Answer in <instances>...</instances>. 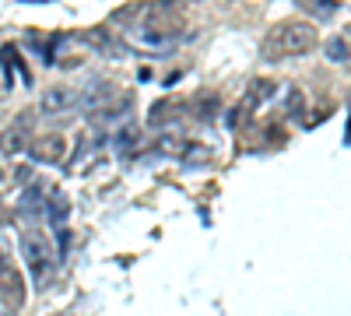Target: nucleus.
<instances>
[{
	"label": "nucleus",
	"instance_id": "13",
	"mask_svg": "<svg viewBox=\"0 0 351 316\" xmlns=\"http://www.w3.org/2000/svg\"><path fill=\"white\" fill-rule=\"evenodd\" d=\"M137 137H141V130H137V127L120 130V148H123V151H127V148H134V145H137Z\"/></svg>",
	"mask_w": 351,
	"mask_h": 316
},
{
	"label": "nucleus",
	"instance_id": "2",
	"mask_svg": "<svg viewBox=\"0 0 351 316\" xmlns=\"http://www.w3.org/2000/svg\"><path fill=\"white\" fill-rule=\"evenodd\" d=\"M21 256H25L28 271H32V281L43 289V284L53 278V264H56L49 243H46L39 232H25V236H21Z\"/></svg>",
	"mask_w": 351,
	"mask_h": 316
},
{
	"label": "nucleus",
	"instance_id": "15",
	"mask_svg": "<svg viewBox=\"0 0 351 316\" xmlns=\"http://www.w3.org/2000/svg\"><path fill=\"white\" fill-rule=\"evenodd\" d=\"M344 46H348V64H351V25L344 28Z\"/></svg>",
	"mask_w": 351,
	"mask_h": 316
},
{
	"label": "nucleus",
	"instance_id": "14",
	"mask_svg": "<svg viewBox=\"0 0 351 316\" xmlns=\"http://www.w3.org/2000/svg\"><path fill=\"white\" fill-rule=\"evenodd\" d=\"M11 271V264H8V256H4V250H0V281H4V274Z\"/></svg>",
	"mask_w": 351,
	"mask_h": 316
},
{
	"label": "nucleus",
	"instance_id": "8",
	"mask_svg": "<svg viewBox=\"0 0 351 316\" xmlns=\"http://www.w3.org/2000/svg\"><path fill=\"white\" fill-rule=\"evenodd\" d=\"M327 56L334 64H348V46H344V36H334V39H327Z\"/></svg>",
	"mask_w": 351,
	"mask_h": 316
},
{
	"label": "nucleus",
	"instance_id": "12",
	"mask_svg": "<svg viewBox=\"0 0 351 316\" xmlns=\"http://www.w3.org/2000/svg\"><path fill=\"white\" fill-rule=\"evenodd\" d=\"M208 155H211V151L204 148L200 141H190V145L183 148V158H186V162H204V158H208Z\"/></svg>",
	"mask_w": 351,
	"mask_h": 316
},
{
	"label": "nucleus",
	"instance_id": "10",
	"mask_svg": "<svg viewBox=\"0 0 351 316\" xmlns=\"http://www.w3.org/2000/svg\"><path fill=\"white\" fill-rule=\"evenodd\" d=\"M4 289H8V295H11L14 302H21V299H25V292H21V278H18L14 271H8V274H4Z\"/></svg>",
	"mask_w": 351,
	"mask_h": 316
},
{
	"label": "nucleus",
	"instance_id": "3",
	"mask_svg": "<svg viewBox=\"0 0 351 316\" xmlns=\"http://www.w3.org/2000/svg\"><path fill=\"white\" fill-rule=\"evenodd\" d=\"M74 106H81V95H77V88H67V84H53V88H43V95H39L43 117H67Z\"/></svg>",
	"mask_w": 351,
	"mask_h": 316
},
{
	"label": "nucleus",
	"instance_id": "9",
	"mask_svg": "<svg viewBox=\"0 0 351 316\" xmlns=\"http://www.w3.org/2000/svg\"><path fill=\"white\" fill-rule=\"evenodd\" d=\"M215 109H218V99L215 95H200L197 99V120H211Z\"/></svg>",
	"mask_w": 351,
	"mask_h": 316
},
{
	"label": "nucleus",
	"instance_id": "7",
	"mask_svg": "<svg viewBox=\"0 0 351 316\" xmlns=\"http://www.w3.org/2000/svg\"><path fill=\"white\" fill-rule=\"evenodd\" d=\"M271 95H274V84H271V81H253L250 92H246V109H253V106H260V102H267Z\"/></svg>",
	"mask_w": 351,
	"mask_h": 316
},
{
	"label": "nucleus",
	"instance_id": "1",
	"mask_svg": "<svg viewBox=\"0 0 351 316\" xmlns=\"http://www.w3.org/2000/svg\"><path fill=\"white\" fill-rule=\"evenodd\" d=\"M313 46H316V28L309 21H281L263 39V56L267 60H288V56L309 53Z\"/></svg>",
	"mask_w": 351,
	"mask_h": 316
},
{
	"label": "nucleus",
	"instance_id": "16",
	"mask_svg": "<svg viewBox=\"0 0 351 316\" xmlns=\"http://www.w3.org/2000/svg\"><path fill=\"white\" fill-rule=\"evenodd\" d=\"M0 183H4V169H0Z\"/></svg>",
	"mask_w": 351,
	"mask_h": 316
},
{
	"label": "nucleus",
	"instance_id": "5",
	"mask_svg": "<svg viewBox=\"0 0 351 316\" xmlns=\"http://www.w3.org/2000/svg\"><path fill=\"white\" fill-rule=\"evenodd\" d=\"M25 148H32V145H28L25 127H11V130L0 134V151H4V155H21Z\"/></svg>",
	"mask_w": 351,
	"mask_h": 316
},
{
	"label": "nucleus",
	"instance_id": "4",
	"mask_svg": "<svg viewBox=\"0 0 351 316\" xmlns=\"http://www.w3.org/2000/svg\"><path fill=\"white\" fill-rule=\"evenodd\" d=\"M67 155V141L60 134H43L32 141V158L43 162V165H56V162H64Z\"/></svg>",
	"mask_w": 351,
	"mask_h": 316
},
{
	"label": "nucleus",
	"instance_id": "11",
	"mask_svg": "<svg viewBox=\"0 0 351 316\" xmlns=\"http://www.w3.org/2000/svg\"><path fill=\"white\" fill-rule=\"evenodd\" d=\"M306 11H316V14H334L337 11V0H302Z\"/></svg>",
	"mask_w": 351,
	"mask_h": 316
},
{
	"label": "nucleus",
	"instance_id": "6",
	"mask_svg": "<svg viewBox=\"0 0 351 316\" xmlns=\"http://www.w3.org/2000/svg\"><path fill=\"white\" fill-rule=\"evenodd\" d=\"M67 211H71V200H67L60 190H53L49 204H46V215H49V221H53L56 228H64V221H67Z\"/></svg>",
	"mask_w": 351,
	"mask_h": 316
}]
</instances>
